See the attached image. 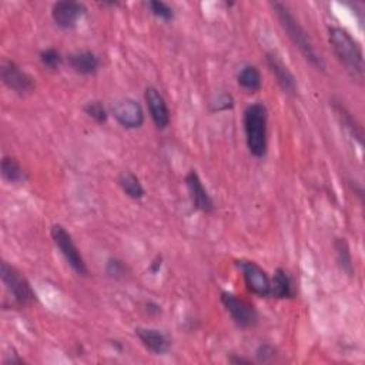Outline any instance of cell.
Wrapping results in <instances>:
<instances>
[{
	"instance_id": "cell-1",
	"label": "cell",
	"mask_w": 365,
	"mask_h": 365,
	"mask_svg": "<svg viewBox=\"0 0 365 365\" xmlns=\"http://www.w3.org/2000/svg\"><path fill=\"white\" fill-rule=\"evenodd\" d=\"M271 6H272V11H274V13H276V16L280 22V26L283 27V30L286 32V34L288 36L291 43L300 51L303 58L314 69L324 70L326 63H324L321 55L317 52L308 33L305 32V29L303 27L300 20L293 15L290 8L284 4H280V2H274V4H271Z\"/></svg>"
},
{
	"instance_id": "cell-2",
	"label": "cell",
	"mask_w": 365,
	"mask_h": 365,
	"mask_svg": "<svg viewBox=\"0 0 365 365\" xmlns=\"http://www.w3.org/2000/svg\"><path fill=\"white\" fill-rule=\"evenodd\" d=\"M328 41L331 49L345 69L348 76L358 83L364 81V53L359 43L350 34L348 30L343 27H330L328 30Z\"/></svg>"
},
{
	"instance_id": "cell-3",
	"label": "cell",
	"mask_w": 365,
	"mask_h": 365,
	"mask_svg": "<svg viewBox=\"0 0 365 365\" xmlns=\"http://www.w3.org/2000/svg\"><path fill=\"white\" fill-rule=\"evenodd\" d=\"M246 142L250 153L263 159L268 149V110L263 103L250 105L243 117Z\"/></svg>"
},
{
	"instance_id": "cell-4",
	"label": "cell",
	"mask_w": 365,
	"mask_h": 365,
	"mask_svg": "<svg viewBox=\"0 0 365 365\" xmlns=\"http://www.w3.org/2000/svg\"><path fill=\"white\" fill-rule=\"evenodd\" d=\"M0 277H2V283L6 287L8 293L12 296V300L16 305L27 307L37 301V296L32 288L29 280L18 268L8 264L6 261H4L2 265H0Z\"/></svg>"
},
{
	"instance_id": "cell-5",
	"label": "cell",
	"mask_w": 365,
	"mask_h": 365,
	"mask_svg": "<svg viewBox=\"0 0 365 365\" xmlns=\"http://www.w3.org/2000/svg\"><path fill=\"white\" fill-rule=\"evenodd\" d=\"M51 234H52V239H53L56 247L60 250V253L65 257V260L67 261V264L79 274V276L87 277L88 276L87 264H86L83 255L80 254L77 246L74 244L70 233L66 230L63 225L55 224L52 227Z\"/></svg>"
},
{
	"instance_id": "cell-6",
	"label": "cell",
	"mask_w": 365,
	"mask_h": 365,
	"mask_svg": "<svg viewBox=\"0 0 365 365\" xmlns=\"http://www.w3.org/2000/svg\"><path fill=\"white\" fill-rule=\"evenodd\" d=\"M220 298L224 308L239 327L251 328L258 323V312L247 300L227 291H223Z\"/></svg>"
},
{
	"instance_id": "cell-7",
	"label": "cell",
	"mask_w": 365,
	"mask_h": 365,
	"mask_svg": "<svg viewBox=\"0 0 365 365\" xmlns=\"http://www.w3.org/2000/svg\"><path fill=\"white\" fill-rule=\"evenodd\" d=\"M236 264L243 272V279L246 281L247 288L261 298H268L271 290V280L265 270H263L257 263L248 260H239L236 261Z\"/></svg>"
},
{
	"instance_id": "cell-8",
	"label": "cell",
	"mask_w": 365,
	"mask_h": 365,
	"mask_svg": "<svg viewBox=\"0 0 365 365\" xmlns=\"http://www.w3.org/2000/svg\"><path fill=\"white\" fill-rule=\"evenodd\" d=\"M0 79L18 95H29L36 88L34 79L11 60H5L0 66Z\"/></svg>"
},
{
	"instance_id": "cell-9",
	"label": "cell",
	"mask_w": 365,
	"mask_h": 365,
	"mask_svg": "<svg viewBox=\"0 0 365 365\" xmlns=\"http://www.w3.org/2000/svg\"><path fill=\"white\" fill-rule=\"evenodd\" d=\"M87 9L80 2H73V0H63V2H58L52 8V18L55 23L65 30L74 29L81 20V18L86 15Z\"/></svg>"
},
{
	"instance_id": "cell-10",
	"label": "cell",
	"mask_w": 365,
	"mask_h": 365,
	"mask_svg": "<svg viewBox=\"0 0 365 365\" xmlns=\"http://www.w3.org/2000/svg\"><path fill=\"white\" fill-rule=\"evenodd\" d=\"M113 116L124 128H139L145 123V113L139 102L133 99H123L113 107Z\"/></svg>"
},
{
	"instance_id": "cell-11",
	"label": "cell",
	"mask_w": 365,
	"mask_h": 365,
	"mask_svg": "<svg viewBox=\"0 0 365 365\" xmlns=\"http://www.w3.org/2000/svg\"><path fill=\"white\" fill-rule=\"evenodd\" d=\"M186 186H187L192 203L196 210L206 213V214L214 211V208H215L214 201H213L211 196L208 194L207 189L204 187L203 181L196 170H190V173L186 175Z\"/></svg>"
},
{
	"instance_id": "cell-12",
	"label": "cell",
	"mask_w": 365,
	"mask_h": 365,
	"mask_svg": "<svg viewBox=\"0 0 365 365\" xmlns=\"http://www.w3.org/2000/svg\"><path fill=\"white\" fill-rule=\"evenodd\" d=\"M145 100L149 107L150 117L159 130H164L170 124V110L160 91L150 86L145 91Z\"/></svg>"
},
{
	"instance_id": "cell-13",
	"label": "cell",
	"mask_w": 365,
	"mask_h": 365,
	"mask_svg": "<svg viewBox=\"0 0 365 365\" xmlns=\"http://www.w3.org/2000/svg\"><path fill=\"white\" fill-rule=\"evenodd\" d=\"M265 63L272 73V76L276 77L279 86L284 90V93L287 95H296L297 91V81L288 66L280 59V56L276 52H270L265 56Z\"/></svg>"
},
{
	"instance_id": "cell-14",
	"label": "cell",
	"mask_w": 365,
	"mask_h": 365,
	"mask_svg": "<svg viewBox=\"0 0 365 365\" xmlns=\"http://www.w3.org/2000/svg\"><path fill=\"white\" fill-rule=\"evenodd\" d=\"M135 336L149 351H152L157 355L166 354L170 348L168 338L159 330L139 327V328H135Z\"/></svg>"
},
{
	"instance_id": "cell-15",
	"label": "cell",
	"mask_w": 365,
	"mask_h": 365,
	"mask_svg": "<svg viewBox=\"0 0 365 365\" xmlns=\"http://www.w3.org/2000/svg\"><path fill=\"white\" fill-rule=\"evenodd\" d=\"M70 67L83 76H90L95 74L99 67H100V60L99 58L90 51H84V52H76L72 53L67 59Z\"/></svg>"
},
{
	"instance_id": "cell-16",
	"label": "cell",
	"mask_w": 365,
	"mask_h": 365,
	"mask_svg": "<svg viewBox=\"0 0 365 365\" xmlns=\"http://www.w3.org/2000/svg\"><path fill=\"white\" fill-rule=\"evenodd\" d=\"M270 297L277 298V300H286V298L294 297L293 283H291V279H290V276H288L286 270L277 268L276 272H274V277H272V281H271Z\"/></svg>"
},
{
	"instance_id": "cell-17",
	"label": "cell",
	"mask_w": 365,
	"mask_h": 365,
	"mask_svg": "<svg viewBox=\"0 0 365 365\" xmlns=\"http://www.w3.org/2000/svg\"><path fill=\"white\" fill-rule=\"evenodd\" d=\"M119 186L121 187V190L126 193V196H128L130 199L134 200H140L145 197L146 190L142 185V181L139 180L135 174H133L131 171H123L119 175Z\"/></svg>"
},
{
	"instance_id": "cell-18",
	"label": "cell",
	"mask_w": 365,
	"mask_h": 365,
	"mask_svg": "<svg viewBox=\"0 0 365 365\" xmlns=\"http://www.w3.org/2000/svg\"><path fill=\"white\" fill-rule=\"evenodd\" d=\"M237 81L244 90L250 91V93H257V91L261 90V86H263V79H261L260 70L251 65L244 66L239 72Z\"/></svg>"
},
{
	"instance_id": "cell-19",
	"label": "cell",
	"mask_w": 365,
	"mask_h": 365,
	"mask_svg": "<svg viewBox=\"0 0 365 365\" xmlns=\"http://www.w3.org/2000/svg\"><path fill=\"white\" fill-rule=\"evenodd\" d=\"M333 107H334L337 117L340 119V123L350 131V134L354 137V139L358 140L359 145H362V127L359 126V123H357V120L352 117V114L341 103L334 102Z\"/></svg>"
},
{
	"instance_id": "cell-20",
	"label": "cell",
	"mask_w": 365,
	"mask_h": 365,
	"mask_svg": "<svg viewBox=\"0 0 365 365\" xmlns=\"http://www.w3.org/2000/svg\"><path fill=\"white\" fill-rule=\"evenodd\" d=\"M0 170H2V177L9 182H22L26 180V173L23 167L20 166L18 159L12 156L4 157Z\"/></svg>"
},
{
	"instance_id": "cell-21",
	"label": "cell",
	"mask_w": 365,
	"mask_h": 365,
	"mask_svg": "<svg viewBox=\"0 0 365 365\" xmlns=\"http://www.w3.org/2000/svg\"><path fill=\"white\" fill-rule=\"evenodd\" d=\"M334 248H336L337 261H338L341 270L345 274H348L350 277H352L354 276V264H352V255H351V250H350L347 240L345 239H336Z\"/></svg>"
},
{
	"instance_id": "cell-22",
	"label": "cell",
	"mask_w": 365,
	"mask_h": 365,
	"mask_svg": "<svg viewBox=\"0 0 365 365\" xmlns=\"http://www.w3.org/2000/svg\"><path fill=\"white\" fill-rule=\"evenodd\" d=\"M40 63L43 65V67L49 69V70H59L62 63H63V58L60 55V52L55 48H48L40 52L39 55Z\"/></svg>"
},
{
	"instance_id": "cell-23",
	"label": "cell",
	"mask_w": 365,
	"mask_h": 365,
	"mask_svg": "<svg viewBox=\"0 0 365 365\" xmlns=\"http://www.w3.org/2000/svg\"><path fill=\"white\" fill-rule=\"evenodd\" d=\"M84 113L93 119L96 123L99 124H105L109 119V114H107V110L106 107L103 106L102 102H98V100H93V102H88L84 107H83Z\"/></svg>"
},
{
	"instance_id": "cell-24",
	"label": "cell",
	"mask_w": 365,
	"mask_h": 365,
	"mask_svg": "<svg viewBox=\"0 0 365 365\" xmlns=\"http://www.w3.org/2000/svg\"><path fill=\"white\" fill-rule=\"evenodd\" d=\"M147 8L153 16H156L164 22H170L174 18L173 9L167 4L159 2V0H152V2L147 4Z\"/></svg>"
},
{
	"instance_id": "cell-25",
	"label": "cell",
	"mask_w": 365,
	"mask_h": 365,
	"mask_svg": "<svg viewBox=\"0 0 365 365\" xmlns=\"http://www.w3.org/2000/svg\"><path fill=\"white\" fill-rule=\"evenodd\" d=\"M106 271H107V274L112 279H121V277H124V274H126V265H124V263L121 260L110 258L107 261Z\"/></svg>"
},
{
	"instance_id": "cell-26",
	"label": "cell",
	"mask_w": 365,
	"mask_h": 365,
	"mask_svg": "<svg viewBox=\"0 0 365 365\" xmlns=\"http://www.w3.org/2000/svg\"><path fill=\"white\" fill-rule=\"evenodd\" d=\"M234 106V100L230 95H221L215 103H213V110L214 112H224L232 109Z\"/></svg>"
},
{
	"instance_id": "cell-27",
	"label": "cell",
	"mask_w": 365,
	"mask_h": 365,
	"mask_svg": "<svg viewBox=\"0 0 365 365\" xmlns=\"http://www.w3.org/2000/svg\"><path fill=\"white\" fill-rule=\"evenodd\" d=\"M274 355H276V350H274L271 345L268 344H264V345H260L255 351V357L258 361L261 362H267L270 361L271 358H274Z\"/></svg>"
},
{
	"instance_id": "cell-28",
	"label": "cell",
	"mask_w": 365,
	"mask_h": 365,
	"mask_svg": "<svg viewBox=\"0 0 365 365\" xmlns=\"http://www.w3.org/2000/svg\"><path fill=\"white\" fill-rule=\"evenodd\" d=\"M228 361H230L232 364H246V365H250L251 361L247 359V358H243V357H237V355H233L228 358Z\"/></svg>"
},
{
	"instance_id": "cell-29",
	"label": "cell",
	"mask_w": 365,
	"mask_h": 365,
	"mask_svg": "<svg viewBox=\"0 0 365 365\" xmlns=\"http://www.w3.org/2000/svg\"><path fill=\"white\" fill-rule=\"evenodd\" d=\"M161 261H163V260H161V257L159 255V257L153 261V264H152V267H150V271H152V272H157V271L161 268Z\"/></svg>"
}]
</instances>
